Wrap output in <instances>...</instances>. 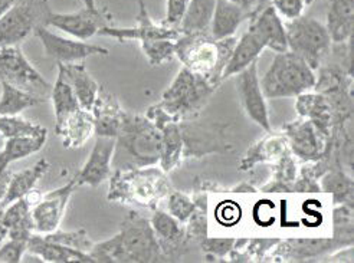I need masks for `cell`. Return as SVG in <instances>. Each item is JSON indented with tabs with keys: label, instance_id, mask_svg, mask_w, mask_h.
Wrapping results in <instances>:
<instances>
[{
	"label": "cell",
	"instance_id": "6da1fadb",
	"mask_svg": "<svg viewBox=\"0 0 354 263\" xmlns=\"http://www.w3.org/2000/svg\"><path fill=\"white\" fill-rule=\"evenodd\" d=\"M90 256L94 262L107 263H151L166 260L150 220L137 212H131L122 220L117 235L94 243Z\"/></svg>",
	"mask_w": 354,
	"mask_h": 263
},
{
	"label": "cell",
	"instance_id": "7a4b0ae2",
	"mask_svg": "<svg viewBox=\"0 0 354 263\" xmlns=\"http://www.w3.org/2000/svg\"><path fill=\"white\" fill-rule=\"evenodd\" d=\"M162 154V133L147 115L126 114L115 137L113 164L118 168L157 166Z\"/></svg>",
	"mask_w": 354,
	"mask_h": 263
},
{
	"label": "cell",
	"instance_id": "3957f363",
	"mask_svg": "<svg viewBox=\"0 0 354 263\" xmlns=\"http://www.w3.org/2000/svg\"><path fill=\"white\" fill-rule=\"evenodd\" d=\"M166 174L160 166L118 168L110 175L107 200L156 210L157 204L173 191Z\"/></svg>",
	"mask_w": 354,
	"mask_h": 263
},
{
	"label": "cell",
	"instance_id": "277c9868",
	"mask_svg": "<svg viewBox=\"0 0 354 263\" xmlns=\"http://www.w3.org/2000/svg\"><path fill=\"white\" fill-rule=\"evenodd\" d=\"M236 45V39L216 41L209 32L182 35L174 42V55L193 74L219 85L222 72Z\"/></svg>",
	"mask_w": 354,
	"mask_h": 263
},
{
	"label": "cell",
	"instance_id": "5b68a950",
	"mask_svg": "<svg viewBox=\"0 0 354 263\" xmlns=\"http://www.w3.org/2000/svg\"><path fill=\"white\" fill-rule=\"evenodd\" d=\"M261 81L265 98H292L314 90L317 77L314 69L291 50L275 55Z\"/></svg>",
	"mask_w": 354,
	"mask_h": 263
},
{
	"label": "cell",
	"instance_id": "8992f818",
	"mask_svg": "<svg viewBox=\"0 0 354 263\" xmlns=\"http://www.w3.org/2000/svg\"><path fill=\"white\" fill-rule=\"evenodd\" d=\"M218 85L209 79L193 74L187 68H182L173 82L162 95V101L157 105L169 115L180 121L183 117L198 111L209 97L216 91Z\"/></svg>",
	"mask_w": 354,
	"mask_h": 263
},
{
	"label": "cell",
	"instance_id": "52a82bcc",
	"mask_svg": "<svg viewBox=\"0 0 354 263\" xmlns=\"http://www.w3.org/2000/svg\"><path fill=\"white\" fill-rule=\"evenodd\" d=\"M287 45L292 54L303 58L314 71L322 66L331 49V39L326 25L310 16H299L286 23Z\"/></svg>",
	"mask_w": 354,
	"mask_h": 263
},
{
	"label": "cell",
	"instance_id": "ba28073f",
	"mask_svg": "<svg viewBox=\"0 0 354 263\" xmlns=\"http://www.w3.org/2000/svg\"><path fill=\"white\" fill-rule=\"evenodd\" d=\"M48 0H16L0 16V45H19L38 28L46 26Z\"/></svg>",
	"mask_w": 354,
	"mask_h": 263
},
{
	"label": "cell",
	"instance_id": "9c48e42d",
	"mask_svg": "<svg viewBox=\"0 0 354 263\" xmlns=\"http://www.w3.org/2000/svg\"><path fill=\"white\" fill-rule=\"evenodd\" d=\"M0 82L10 84L44 99L52 91V85L26 59L19 45H0Z\"/></svg>",
	"mask_w": 354,
	"mask_h": 263
},
{
	"label": "cell",
	"instance_id": "30bf717a",
	"mask_svg": "<svg viewBox=\"0 0 354 263\" xmlns=\"http://www.w3.org/2000/svg\"><path fill=\"white\" fill-rule=\"evenodd\" d=\"M290 151L307 163H315L328 157L333 147V139L326 137L307 118L290 122L284 127Z\"/></svg>",
	"mask_w": 354,
	"mask_h": 263
},
{
	"label": "cell",
	"instance_id": "8fae6325",
	"mask_svg": "<svg viewBox=\"0 0 354 263\" xmlns=\"http://www.w3.org/2000/svg\"><path fill=\"white\" fill-rule=\"evenodd\" d=\"M77 188L78 184L75 179H73L62 187L46 193V195L39 199L38 203L32 206L30 216L35 233L48 235L59 229L66 206Z\"/></svg>",
	"mask_w": 354,
	"mask_h": 263
},
{
	"label": "cell",
	"instance_id": "7c38bea8",
	"mask_svg": "<svg viewBox=\"0 0 354 263\" xmlns=\"http://www.w3.org/2000/svg\"><path fill=\"white\" fill-rule=\"evenodd\" d=\"M236 77H238L236 90H238V95H239L245 114L262 130L271 133L272 127H271L267 98H265L262 92L261 81L258 75V61L252 62Z\"/></svg>",
	"mask_w": 354,
	"mask_h": 263
},
{
	"label": "cell",
	"instance_id": "4fadbf2b",
	"mask_svg": "<svg viewBox=\"0 0 354 263\" xmlns=\"http://www.w3.org/2000/svg\"><path fill=\"white\" fill-rule=\"evenodd\" d=\"M100 37H109L114 38L118 42L126 41H157V39H171L176 41L180 37V32L176 28H170L163 25L162 22L157 23L151 19L146 3L143 0H138V14H137V23L133 28H113L105 25L102 26L98 33Z\"/></svg>",
	"mask_w": 354,
	"mask_h": 263
},
{
	"label": "cell",
	"instance_id": "5bb4252c",
	"mask_svg": "<svg viewBox=\"0 0 354 263\" xmlns=\"http://www.w3.org/2000/svg\"><path fill=\"white\" fill-rule=\"evenodd\" d=\"M35 35L44 45L46 55L55 59L58 64H74L84 62L86 58L94 55L107 57L110 52L107 48L86 43L80 39H68L50 32L46 26H41L35 30Z\"/></svg>",
	"mask_w": 354,
	"mask_h": 263
},
{
	"label": "cell",
	"instance_id": "9a60e30c",
	"mask_svg": "<svg viewBox=\"0 0 354 263\" xmlns=\"http://www.w3.org/2000/svg\"><path fill=\"white\" fill-rule=\"evenodd\" d=\"M146 115L162 133V154L158 166H160L163 171L169 173L179 166L183 157L185 139L179 124L180 121H177L176 118L169 115L157 104L149 108Z\"/></svg>",
	"mask_w": 354,
	"mask_h": 263
},
{
	"label": "cell",
	"instance_id": "2e32d148",
	"mask_svg": "<svg viewBox=\"0 0 354 263\" xmlns=\"http://www.w3.org/2000/svg\"><path fill=\"white\" fill-rule=\"evenodd\" d=\"M109 17L105 14V10L98 9H88L82 8L73 13H57L50 12L46 19V28H57L71 37L86 41L98 33V30L109 25Z\"/></svg>",
	"mask_w": 354,
	"mask_h": 263
},
{
	"label": "cell",
	"instance_id": "e0dca14e",
	"mask_svg": "<svg viewBox=\"0 0 354 263\" xmlns=\"http://www.w3.org/2000/svg\"><path fill=\"white\" fill-rule=\"evenodd\" d=\"M250 19L251 22L248 30L258 38L265 49L268 48L277 52V54L288 50L286 23L270 3L258 6L252 12Z\"/></svg>",
	"mask_w": 354,
	"mask_h": 263
},
{
	"label": "cell",
	"instance_id": "ac0fdd59",
	"mask_svg": "<svg viewBox=\"0 0 354 263\" xmlns=\"http://www.w3.org/2000/svg\"><path fill=\"white\" fill-rule=\"evenodd\" d=\"M115 151L114 137H97L93 151L86 163L75 175V182L80 186L98 187L105 180L110 179L113 157Z\"/></svg>",
	"mask_w": 354,
	"mask_h": 263
},
{
	"label": "cell",
	"instance_id": "d6986e66",
	"mask_svg": "<svg viewBox=\"0 0 354 263\" xmlns=\"http://www.w3.org/2000/svg\"><path fill=\"white\" fill-rule=\"evenodd\" d=\"M150 223L166 260L182 256L183 249L189 244L185 226H182V223L170 213H165L157 208L153 210Z\"/></svg>",
	"mask_w": 354,
	"mask_h": 263
},
{
	"label": "cell",
	"instance_id": "ffe728a7",
	"mask_svg": "<svg viewBox=\"0 0 354 263\" xmlns=\"http://www.w3.org/2000/svg\"><path fill=\"white\" fill-rule=\"evenodd\" d=\"M91 114L94 117V126L97 137H117L126 113L122 111L121 105L115 95L100 86L98 95L93 105Z\"/></svg>",
	"mask_w": 354,
	"mask_h": 263
},
{
	"label": "cell",
	"instance_id": "44dd1931",
	"mask_svg": "<svg viewBox=\"0 0 354 263\" xmlns=\"http://www.w3.org/2000/svg\"><path fill=\"white\" fill-rule=\"evenodd\" d=\"M32 204L26 197L17 199L5 206L2 219H0V239L26 240L35 233L30 216Z\"/></svg>",
	"mask_w": 354,
	"mask_h": 263
},
{
	"label": "cell",
	"instance_id": "7402d4cb",
	"mask_svg": "<svg viewBox=\"0 0 354 263\" xmlns=\"http://www.w3.org/2000/svg\"><path fill=\"white\" fill-rule=\"evenodd\" d=\"M295 110L301 118L310 119L326 137L334 133V113L328 99L320 92H303L295 97Z\"/></svg>",
	"mask_w": 354,
	"mask_h": 263
},
{
	"label": "cell",
	"instance_id": "603a6c76",
	"mask_svg": "<svg viewBox=\"0 0 354 263\" xmlns=\"http://www.w3.org/2000/svg\"><path fill=\"white\" fill-rule=\"evenodd\" d=\"M252 12L232 0H216L214 16L209 26L210 37L221 41L232 38L241 23L251 17Z\"/></svg>",
	"mask_w": 354,
	"mask_h": 263
},
{
	"label": "cell",
	"instance_id": "cb8c5ba5",
	"mask_svg": "<svg viewBox=\"0 0 354 263\" xmlns=\"http://www.w3.org/2000/svg\"><path fill=\"white\" fill-rule=\"evenodd\" d=\"M288 153L291 151L284 133L271 131L267 137L262 138L261 142H258L246 151L243 159L241 160L239 170L250 171L255 168V166H258L259 163H277Z\"/></svg>",
	"mask_w": 354,
	"mask_h": 263
},
{
	"label": "cell",
	"instance_id": "d4e9b609",
	"mask_svg": "<svg viewBox=\"0 0 354 263\" xmlns=\"http://www.w3.org/2000/svg\"><path fill=\"white\" fill-rule=\"evenodd\" d=\"M58 74H61L73 88L81 108L91 111L100 91V85L88 72L86 66L81 62L58 64Z\"/></svg>",
	"mask_w": 354,
	"mask_h": 263
},
{
	"label": "cell",
	"instance_id": "484cf974",
	"mask_svg": "<svg viewBox=\"0 0 354 263\" xmlns=\"http://www.w3.org/2000/svg\"><path fill=\"white\" fill-rule=\"evenodd\" d=\"M55 133L65 148H80L95 134L94 117L91 111L80 108L55 126Z\"/></svg>",
	"mask_w": 354,
	"mask_h": 263
},
{
	"label": "cell",
	"instance_id": "4316f807",
	"mask_svg": "<svg viewBox=\"0 0 354 263\" xmlns=\"http://www.w3.org/2000/svg\"><path fill=\"white\" fill-rule=\"evenodd\" d=\"M26 252L37 255L42 262L48 263H68V262H84L94 263L90 253L75 251L46 239L44 235L33 233L26 243Z\"/></svg>",
	"mask_w": 354,
	"mask_h": 263
},
{
	"label": "cell",
	"instance_id": "83f0119b",
	"mask_svg": "<svg viewBox=\"0 0 354 263\" xmlns=\"http://www.w3.org/2000/svg\"><path fill=\"white\" fill-rule=\"evenodd\" d=\"M326 29L331 43H348L354 29V0H330Z\"/></svg>",
	"mask_w": 354,
	"mask_h": 263
},
{
	"label": "cell",
	"instance_id": "f1b7e54d",
	"mask_svg": "<svg viewBox=\"0 0 354 263\" xmlns=\"http://www.w3.org/2000/svg\"><path fill=\"white\" fill-rule=\"evenodd\" d=\"M279 243V242H278ZM335 251L333 246L331 237L324 239H290L281 242L275 253H272L274 259L279 260H308L320 255Z\"/></svg>",
	"mask_w": 354,
	"mask_h": 263
},
{
	"label": "cell",
	"instance_id": "f546056e",
	"mask_svg": "<svg viewBox=\"0 0 354 263\" xmlns=\"http://www.w3.org/2000/svg\"><path fill=\"white\" fill-rule=\"evenodd\" d=\"M263 50L265 46L258 41V38L254 37L250 30H246L242 35V38L236 41V45L222 72L221 81H225L242 72L243 69H246L252 62L258 61Z\"/></svg>",
	"mask_w": 354,
	"mask_h": 263
},
{
	"label": "cell",
	"instance_id": "4dcf8cb0",
	"mask_svg": "<svg viewBox=\"0 0 354 263\" xmlns=\"http://www.w3.org/2000/svg\"><path fill=\"white\" fill-rule=\"evenodd\" d=\"M49 167H50L49 162L46 159H41L26 170L12 173L8 188H6V195L0 204L8 206L17 199L25 197L48 173Z\"/></svg>",
	"mask_w": 354,
	"mask_h": 263
},
{
	"label": "cell",
	"instance_id": "1f68e13d",
	"mask_svg": "<svg viewBox=\"0 0 354 263\" xmlns=\"http://www.w3.org/2000/svg\"><path fill=\"white\" fill-rule=\"evenodd\" d=\"M46 137L48 133L41 135L6 138L3 148L0 150V170H8L12 163L24 160L26 157L41 151L46 143Z\"/></svg>",
	"mask_w": 354,
	"mask_h": 263
},
{
	"label": "cell",
	"instance_id": "d6a6232c",
	"mask_svg": "<svg viewBox=\"0 0 354 263\" xmlns=\"http://www.w3.org/2000/svg\"><path fill=\"white\" fill-rule=\"evenodd\" d=\"M215 5L216 0H190L177 30L182 35L209 32Z\"/></svg>",
	"mask_w": 354,
	"mask_h": 263
},
{
	"label": "cell",
	"instance_id": "836d02e7",
	"mask_svg": "<svg viewBox=\"0 0 354 263\" xmlns=\"http://www.w3.org/2000/svg\"><path fill=\"white\" fill-rule=\"evenodd\" d=\"M46 99L35 97L21 88L2 82V97H0V117L19 115L22 111L44 104Z\"/></svg>",
	"mask_w": 354,
	"mask_h": 263
},
{
	"label": "cell",
	"instance_id": "e575fe53",
	"mask_svg": "<svg viewBox=\"0 0 354 263\" xmlns=\"http://www.w3.org/2000/svg\"><path fill=\"white\" fill-rule=\"evenodd\" d=\"M49 97L52 99V105H54L55 126L61 124L68 115L81 108L73 88H71V85L65 81V78L61 74H58L55 84L52 85V91Z\"/></svg>",
	"mask_w": 354,
	"mask_h": 263
},
{
	"label": "cell",
	"instance_id": "d590c367",
	"mask_svg": "<svg viewBox=\"0 0 354 263\" xmlns=\"http://www.w3.org/2000/svg\"><path fill=\"white\" fill-rule=\"evenodd\" d=\"M354 226H353V206L339 204L333 210V235L331 242L334 249L353 246Z\"/></svg>",
	"mask_w": 354,
	"mask_h": 263
},
{
	"label": "cell",
	"instance_id": "8d00e7d4",
	"mask_svg": "<svg viewBox=\"0 0 354 263\" xmlns=\"http://www.w3.org/2000/svg\"><path fill=\"white\" fill-rule=\"evenodd\" d=\"M320 191L331 193L334 203L351 204L353 202V180L350 175L344 174L340 168H333L322 175ZM353 206V204H351Z\"/></svg>",
	"mask_w": 354,
	"mask_h": 263
},
{
	"label": "cell",
	"instance_id": "74e56055",
	"mask_svg": "<svg viewBox=\"0 0 354 263\" xmlns=\"http://www.w3.org/2000/svg\"><path fill=\"white\" fill-rule=\"evenodd\" d=\"M298 177L297 173V164L292 159V153L286 154L281 160L277 162L275 173H274V180L268 183L262 188V191L267 193H277V191H284V193H292L294 183Z\"/></svg>",
	"mask_w": 354,
	"mask_h": 263
},
{
	"label": "cell",
	"instance_id": "f35d334b",
	"mask_svg": "<svg viewBox=\"0 0 354 263\" xmlns=\"http://www.w3.org/2000/svg\"><path fill=\"white\" fill-rule=\"evenodd\" d=\"M46 128L37 122L21 118L19 115H3L0 117V134L5 138L41 135L46 134Z\"/></svg>",
	"mask_w": 354,
	"mask_h": 263
},
{
	"label": "cell",
	"instance_id": "ab89813d",
	"mask_svg": "<svg viewBox=\"0 0 354 263\" xmlns=\"http://www.w3.org/2000/svg\"><path fill=\"white\" fill-rule=\"evenodd\" d=\"M46 239L64 244L66 248L75 249V251H81L85 253H90V251L94 246V242L91 240V237L88 236V233L84 229H78V231H73V232H64V231H55L52 233L44 235Z\"/></svg>",
	"mask_w": 354,
	"mask_h": 263
},
{
	"label": "cell",
	"instance_id": "60d3db41",
	"mask_svg": "<svg viewBox=\"0 0 354 263\" xmlns=\"http://www.w3.org/2000/svg\"><path fill=\"white\" fill-rule=\"evenodd\" d=\"M174 42L171 39H157L141 42V49L151 66H158L174 57Z\"/></svg>",
	"mask_w": 354,
	"mask_h": 263
},
{
	"label": "cell",
	"instance_id": "b9f144b4",
	"mask_svg": "<svg viewBox=\"0 0 354 263\" xmlns=\"http://www.w3.org/2000/svg\"><path fill=\"white\" fill-rule=\"evenodd\" d=\"M194 203L193 199H190L189 196L183 195L180 191H171L170 195L167 196V207H169V213L179 220L182 224H185L189 217L192 216L193 210H194Z\"/></svg>",
	"mask_w": 354,
	"mask_h": 263
},
{
	"label": "cell",
	"instance_id": "7bdbcfd3",
	"mask_svg": "<svg viewBox=\"0 0 354 263\" xmlns=\"http://www.w3.org/2000/svg\"><path fill=\"white\" fill-rule=\"evenodd\" d=\"M270 5L281 16V19L287 22L303 16L307 8L304 0H271Z\"/></svg>",
	"mask_w": 354,
	"mask_h": 263
},
{
	"label": "cell",
	"instance_id": "ee69618b",
	"mask_svg": "<svg viewBox=\"0 0 354 263\" xmlns=\"http://www.w3.org/2000/svg\"><path fill=\"white\" fill-rule=\"evenodd\" d=\"M202 249L212 257H225L231 253L235 246V239L231 237H205L202 242Z\"/></svg>",
	"mask_w": 354,
	"mask_h": 263
},
{
	"label": "cell",
	"instance_id": "f6af8a7d",
	"mask_svg": "<svg viewBox=\"0 0 354 263\" xmlns=\"http://www.w3.org/2000/svg\"><path fill=\"white\" fill-rule=\"evenodd\" d=\"M26 240L8 239L0 248V263H19L26 253Z\"/></svg>",
	"mask_w": 354,
	"mask_h": 263
},
{
	"label": "cell",
	"instance_id": "bcb514c9",
	"mask_svg": "<svg viewBox=\"0 0 354 263\" xmlns=\"http://www.w3.org/2000/svg\"><path fill=\"white\" fill-rule=\"evenodd\" d=\"M189 2L190 0H166V14L162 23L177 29L183 19Z\"/></svg>",
	"mask_w": 354,
	"mask_h": 263
},
{
	"label": "cell",
	"instance_id": "7dc6e473",
	"mask_svg": "<svg viewBox=\"0 0 354 263\" xmlns=\"http://www.w3.org/2000/svg\"><path fill=\"white\" fill-rule=\"evenodd\" d=\"M216 217L223 226H234L241 217V208L231 200H227L226 203L219 204Z\"/></svg>",
	"mask_w": 354,
	"mask_h": 263
},
{
	"label": "cell",
	"instance_id": "c3c4849f",
	"mask_svg": "<svg viewBox=\"0 0 354 263\" xmlns=\"http://www.w3.org/2000/svg\"><path fill=\"white\" fill-rule=\"evenodd\" d=\"M10 174L8 170H0V203H2L5 195H6V188L10 180Z\"/></svg>",
	"mask_w": 354,
	"mask_h": 263
},
{
	"label": "cell",
	"instance_id": "681fc988",
	"mask_svg": "<svg viewBox=\"0 0 354 263\" xmlns=\"http://www.w3.org/2000/svg\"><path fill=\"white\" fill-rule=\"evenodd\" d=\"M232 2L239 3L241 6H243V8H246V9H250L251 12H254L255 8H257V5H258V0H232Z\"/></svg>",
	"mask_w": 354,
	"mask_h": 263
},
{
	"label": "cell",
	"instance_id": "f907efd6",
	"mask_svg": "<svg viewBox=\"0 0 354 263\" xmlns=\"http://www.w3.org/2000/svg\"><path fill=\"white\" fill-rule=\"evenodd\" d=\"M231 191H235V193H255L257 190L252 187V186H248V184H241L235 188H232Z\"/></svg>",
	"mask_w": 354,
	"mask_h": 263
},
{
	"label": "cell",
	"instance_id": "816d5d0a",
	"mask_svg": "<svg viewBox=\"0 0 354 263\" xmlns=\"http://www.w3.org/2000/svg\"><path fill=\"white\" fill-rule=\"evenodd\" d=\"M15 2L16 0H0V16H2Z\"/></svg>",
	"mask_w": 354,
	"mask_h": 263
},
{
	"label": "cell",
	"instance_id": "f5cc1de1",
	"mask_svg": "<svg viewBox=\"0 0 354 263\" xmlns=\"http://www.w3.org/2000/svg\"><path fill=\"white\" fill-rule=\"evenodd\" d=\"M82 2H84V6L88 9H98L95 0H82Z\"/></svg>",
	"mask_w": 354,
	"mask_h": 263
},
{
	"label": "cell",
	"instance_id": "db71d44e",
	"mask_svg": "<svg viewBox=\"0 0 354 263\" xmlns=\"http://www.w3.org/2000/svg\"><path fill=\"white\" fill-rule=\"evenodd\" d=\"M5 139H6V138H5V137H3L2 134H0V150H2V148H3V144H5Z\"/></svg>",
	"mask_w": 354,
	"mask_h": 263
},
{
	"label": "cell",
	"instance_id": "11a10c76",
	"mask_svg": "<svg viewBox=\"0 0 354 263\" xmlns=\"http://www.w3.org/2000/svg\"><path fill=\"white\" fill-rule=\"evenodd\" d=\"M3 210H5V206L0 204V219H2V215H3ZM0 242H2V239H0Z\"/></svg>",
	"mask_w": 354,
	"mask_h": 263
},
{
	"label": "cell",
	"instance_id": "9f6ffc18",
	"mask_svg": "<svg viewBox=\"0 0 354 263\" xmlns=\"http://www.w3.org/2000/svg\"><path fill=\"white\" fill-rule=\"evenodd\" d=\"M304 2H306V5H307V6H310V5L314 2V0H304Z\"/></svg>",
	"mask_w": 354,
	"mask_h": 263
},
{
	"label": "cell",
	"instance_id": "6f0895ef",
	"mask_svg": "<svg viewBox=\"0 0 354 263\" xmlns=\"http://www.w3.org/2000/svg\"><path fill=\"white\" fill-rule=\"evenodd\" d=\"M259 2H261V0H258V3H259Z\"/></svg>",
	"mask_w": 354,
	"mask_h": 263
}]
</instances>
